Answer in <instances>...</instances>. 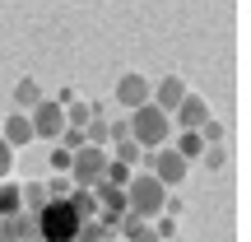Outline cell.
I'll list each match as a JSON object with an SVG mask.
<instances>
[{"label":"cell","mask_w":251,"mask_h":242,"mask_svg":"<svg viewBox=\"0 0 251 242\" xmlns=\"http://www.w3.org/2000/svg\"><path fill=\"white\" fill-rule=\"evenodd\" d=\"M0 238L5 242H37V215H28V210L9 215L5 224H0Z\"/></svg>","instance_id":"obj_10"},{"label":"cell","mask_w":251,"mask_h":242,"mask_svg":"<svg viewBox=\"0 0 251 242\" xmlns=\"http://www.w3.org/2000/svg\"><path fill=\"white\" fill-rule=\"evenodd\" d=\"M112 98L121 103L126 112H135V108H144V103H149V80H144L140 70H126L117 84H112Z\"/></svg>","instance_id":"obj_7"},{"label":"cell","mask_w":251,"mask_h":242,"mask_svg":"<svg viewBox=\"0 0 251 242\" xmlns=\"http://www.w3.org/2000/svg\"><path fill=\"white\" fill-rule=\"evenodd\" d=\"M84 144H93V149H107V144H112V121H107V117H93L89 126H84Z\"/></svg>","instance_id":"obj_15"},{"label":"cell","mask_w":251,"mask_h":242,"mask_svg":"<svg viewBox=\"0 0 251 242\" xmlns=\"http://www.w3.org/2000/svg\"><path fill=\"white\" fill-rule=\"evenodd\" d=\"M47 187H51V196H70V182H65V177H56V182H47Z\"/></svg>","instance_id":"obj_29"},{"label":"cell","mask_w":251,"mask_h":242,"mask_svg":"<svg viewBox=\"0 0 251 242\" xmlns=\"http://www.w3.org/2000/svg\"><path fill=\"white\" fill-rule=\"evenodd\" d=\"M149 228L158 233V242H172V238H181V228H177V215H158V219H149Z\"/></svg>","instance_id":"obj_22"},{"label":"cell","mask_w":251,"mask_h":242,"mask_svg":"<svg viewBox=\"0 0 251 242\" xmlns=\"http://www.w3.org/2000/svg\"><path fill=\"white\" fill-rule=\"evenodd\" d=\"M84 219L75 215V205L65 196H51L42 210H37V242H75L79 238Z\"/></svg>","instance_id":"obj_2"},{"label":"cell","mask_w":251,"mask_h":242,"mask_svg":"<svg viewBox=\"0 0 251 242\" xmlns=\"http://www.w3.org/2000/svg\"><path fill=\"white\" fill-rule=\"evenodd\" d=\"M89 121H93V108H89L84 98H75L70 108H65V126H70V131H84Z\"/></svg>","instance_id":"obj_19"},{"label":"cell","mask_w":251,"mask_h":242,"mask_svg":"<svg viewBox=\"0 0 251 242\" xmlns=\"http://www.w3.org/2000/svg\"><path fill=\"white\" fill-rule=\"evenodd\" d=\"M0 242H5V238H0Z\"/></svg>","instance_id":"obj_32"},{"label":"cell","mask_w":251,"mask_h":242,"mask_svg":"<svg viewBox=\"0 0 251 242\" xmlns=\"http://www.w3.org/2000/svg\"><path fill=\"white\" fill-rule=\"evenodd\" d=\"M200 140H205V144H224V121L209 117L205 126H200Z\"/></svg>","instance_id":"obj_24"},{"label":"cell","mask_w":251,"mask_h":242,"mask_svg":"<svg viewBox=\"0 0 251 242\" xmlns=\"http://www.w3.org/2000/svg\"><path fill=\"white\" fill-rule=\"evenodd\" d=\"M51 168L65 177V172H70V149H61V144H56V149H51Z\"/></svg>","instance_id":"obj_27"},{"label":"cell","mask_w":251,"mask_h":242,"mask_svg":"<svg viewBox=\"0 0 251 242\" xmlns=\"http://www.w3.org/2000/svg\"><path fill=\"white\" fill-rule=\"evenodd\" d=\"M24 210V200H19V182H0V219H9V215H19Z\"/></svg>","instance_id":"obj_18"},{"label":"cell","mask_w":251,"mask_h":242,"mask_svg":"<svg viewBox=\"0 0 251 242\" xmlns=\"http://www.w3.org/2000/svg\"><path fill=\"white\" fill-rule=\"evenodd\" d=\"M0 224H5V219H0Z\"/></svg>","instance_id":"obj_31"},{"label":"cell","mask_w":251,"mask_h":242,"mask_svg":"<svg viewBox=\"0 0 251 242\" xmlns=\"http://www.w3.org/2000/svg\"><path fill=\"white\" fill-rule=\"evenodd\" d=\"M117 233H121L126 242H158V233H153L149 224H140L135 215H126V219H121V228H117Z\"/></svg>","instance_id":"obj_17"},{"label":"cell","mask_w":251,"mask_h":242,"mask_svg":"<svg viewBox=\"0 0 251 242\" xmlns=\"http://www.w3.org/2000/svg\"><path fill=\"white\" fill-rule=\"evenodd\" d=\"M112 159H117V163H126V168H135V163H149L153 154H149V149H140V144L126 135V140H117V144H112Z\"/></svg>","instance_id":"obj_14"},{"label":"cell","mask_w":251,"mask_h":242,"mask_svg":"<svg viewBox=\"0 0 251 242\" xmlns=\"http://www.w3.org/2000/svg\"><path fill=\"white\" fill-rule=\"evenodd\" d=\"M75 98H79V89H61V93H56V98H51V103H56V108H70V103H75Z\"/></svg>","instance_id":"obj_28"},{"label":"cell","mask_w":251,"mask_h":242,"mask_svg":"<svg viewBox=\"0 0 251 242\" xmlns=\"http://www.w3.org/2000/svg\"><path fill=\"white\" fill-rule=\"evenodd\" d=\"M126 131H130V140L140 144V149H168V140L177 131H172V117L168 112H158L153 103H144V108H135L130 112V121H126Z\"/></svg>","instance_id":"obj_1"},{"label":"cell","mask_w":251,"mask_h":242,"mask_svg":"<svg viewBox=\"0 0 251 242\" xmlns=\"http://www.w3.org/2000/svg\"><path fill=\"white\" fill-rule=\"evenodd\" d=\"M61 149H84V131H70V126H65V131H61Z\"/></svg>","instance_id":"obj_25"},{"label":"cell","mask_w":251,"mask_h":242,"mask_svg":"<svg viewBox=\"0 0 251 242\" xmlns=\"http://www.w3.org/2000/svg\"><path fill=\"white\" fill-rule=\"evenodd\" d=\"M149 172L163 182L168 191H177L181 182H186V172H191V163L181 159L177 149H153V159H149Z\"/></svg>","instance_id":"obj_5"},{"label":"cell","mask_w":251,"mask_h":242,"mask_svg":"<svg viewBox=\"0 0 251 242\" xmlns=\"http://www.w3.org/2000/svg\"><path fill=\"white\" fill-rule=\"evenodd\" d=\"M107 238H112V233L98 224V219H84V224H79V238H75V242H107Z\"/></svg>","instance_id":"obj_23"},{"label":"cell","mask_w":251,"mask_h":242,"mask_svg":"<svg viewBox=\"0 0 251 242\" xmlns=\"http://www.w3.org/2000/svg\"><path fill=\"white\" fill-rule=\"evenodd\" d=\"M102 172H107V149L84 144V149L70 154V177H75V187H98Z\"/></svg>","instance_id":"obj_4"},{"label":"cell","mask_w":251,"mask_h":242,"mask_svg":"<svg viewBox=\"0 0 251 242\" xmlns=\"http://www.w3.org/2000/svg\"><path fill=\"white\" fill-rule=\"evenodd\" d=\"M19 200H24L28 215H37V210L51 200V187H47V182H24V187H19Z\"/></svg>","instance_id":"obj_13"},{"label":"cell","mask_w":251,"mask_h":242,"mask_svg":"<svg viewBox=\"0 0 251 242\" xmlns=\"http://www.w3.org/2000/svg\"><path fill=\"white\" fill-rule=\"evenodd\" d=\"M37 103H42V84H37L33 75H24V80L14 84V112H33Z\"/></svg>","instance_id":"obj_12"},{"label":"cell","mask_w":251,"mask_h":242,"mask_svg":"<svg viewBox=\"0 0 251 242\" xmlns=\"http://www.w3.org/2000/svg\"><path fill=\"white\" fill-rule=\"evenodd\" d=\"M172 117H177V131H200L214 112H209V103L200 98V93H186V98H181V108L172 112Z\"/></svg>","instance_id":"obj_9"},{"label":"cell","mask_w":251,"mask_h":242,"mask_svg":"<svg viewBox=\"0 0 251 242\" xmlns=\"http://www.w3.org/2000/svg\"><path fill=\"white\" fill-rule=\"evenodd\" d=\"M200 163H205L209 172H224V168H228V144H205V154H200Z\"/></svg>","instance_id":"obj_21"},{"label":"cell","mask_w":251,"mask_h":242,"mask_svg":"<svg viewBox=\"0 0 251 242\" xmlns=\"http://www.w3.org/2000/svg\"><path fill=\"white\" fill-rule=\"evenodd\" d=\"M186 93H191V89H186V80H181V75H163V80L149 89V103H153L158 112H168V117H172V112L181 108V98H186Z\"/></svg>","instance_id":"obj_8"},{"label":"cell","mask_w":251,"mask_h":242,"mask_svg":"<svg viewBox=\"0 0 251 242\" xmlns=\"http://www.w3.org/2000/svg\"><path fill=\"white\" fill-rule=\"evenodd\" d=\"M163 200H168V187H163L153 172H135L130 187H126V205H130V215L140 219V224H149V219L163 215Z\"/></svg>","instance_id":"obj_3"},{"label":"cell","mask_w":251,"mask_h":242,"mask_svg":"<svg viewBox=\"0 0 251 242\" xmlns=\"http://www.w3.org/2000/svg\"><path fill=\"white\" fill-rule=\"evenodd\" d=\"M172 149H177L186 163H196L200 154H205V140H200V131H177V144H172Z\"/></svg>","instance_id":"obj_16"},{"label":"cell","mask_w":251,"mask_h":242,"mask_svg":"<svg viewBox=\"0 0 251 242\" xmlns=\"http://www.w3.org/2000/svg\"><path fill=\"white\" fill-rule=\"evenodd\" d=\"M0 140H5L9 149H24V144H33V121H28V112H9L5 126H0Z\"/></svg>","instance_id":"obj_11"},{"label":"cell","mask_w":251,"mask_h":242,"mask_svg":"<svg viewBox=\"0 0 251 242\" xmlns=\"http://www.w3.org/2000/svg\"><path fill=\"white\" fill-rule=\"evenodd\" d=\"M172 242H186V238H172Z\"/></svg>","instance_id":"obj_30"},{"label":"cell","mask_w":251,"mask_h":242,"mask_svg":"<svg viewBox=\"0 0 251 242\" xmlns=\"http://www.w3.org/2000/svg\"><path fill=\"white\" fill-rule=\"evenodd\" d=\"M28 121H33V140H61V131H65V108H56L51 98H42L33 112H28Z\"/></svg>","instance_id":"obj_6"},{"label":"cell","mask_w":251,"mask_h":242,"mask_svg":"<svg viewBox=\"0 0 251 242\" xmlns=\"http://www.w3.org/2000/svg\"><path fill=\"white\" fill-rule=\"evenodd\" d=\"M9 172H14V149H9V144L0 140V182H5Z\"/></svg>","instance_id":"obj_26"},{"label":"cell","mask_w":251,"mask_h":242,"mask_svg":"<svg viewBox=\"0 0 251 242\" xmlns=\"http://www.w3.org/2000/svg\"><path fill=\"white\" fill-rule=\"evenodd\" d=\"M130 177H135V168H126V163H117V159H112V154H107V172H102V182H107V187H130Z\"/></svg>","instance_id":"obj_20"}]
</instances>
